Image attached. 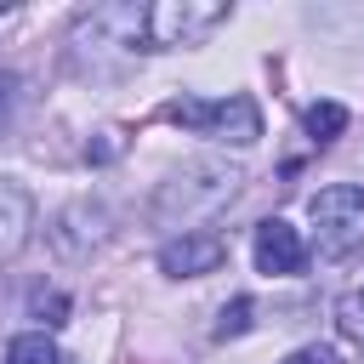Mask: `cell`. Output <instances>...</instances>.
<instances>
[{
  "label": "cell",
  "mask_w": 364,
  "mask_h": 364,
  "mask_svg": "<svg viewBox=\"0 0 364 364\" xmlns=\"http://www.w3.org/2000/svg\"><path fill=\"white\" fill-rule=\"evenodd\" d=\"M165 119L182 125V131H199V136H216V142H239L250 148L262 136V114L250 97H228V102H199V97H176L165 102Z\"/></svg>",
  "instance_id": "6da1fadb"
},
{
  "label": "cell",
  "mask_w": 364,
  "mask_h": 364,
  "mask_svg": "<svg viewBox=\"0 0 364 364\" xmlns=\"http://www.w3.org/2000/svg\"><path fill=\"white\" fill-rule=\"evenodd\" d=\"M313 210V228L324 233V250H347L358 233H364V188L358 182H330L307 199Z\"/></svg>",
  "instance_id": "7a4b0ae2"
},
{
  "label": "cell",
  "mask_w": 364,
  "mask_h": 364,
  "mask_svg": "<svg viewBox=\"0 0 364 364\" xmlns=\"http://www.w3.org/2000/svg\"><path fill=\"white\" fill-rule=\"evenodd\" d=\"M228 11L222 6H148L142 11V34L154 40V46H182V40H199L205 28H216Z\"/></svg>",
  "instance_id": "3957f363"
},
{
  "label": "cell",
  "mask_w": 364,
  "mask_h": 364,
  "mask_svg": "<svg viewBox=\"0 0 364 364\" xmlns=\"http://www.w3.org/2000/svg\"><path fill=\"white\" fill-rule=\"evenodd\" d=\"M228 262V239L222 233H182L159 250V267L171 279H199V273H216Z\"/></svg>",
  "instance_id": "277c9868"
},
{
  "label": "cell",
  "mask_w": 364,
  "mask_h": 364,
  "mask_svg": "<svg viewBox=\"0 0 364 364\" xmlns=\"http://www.w3.org/2000/svg\"><path fill=\"white\" fill-rule=\"evenodd\" d=\"M256 267L273 279V273H301L307 267V245H301V233L290 228V222H279V216H267L262 228H256Z\"/></svg>",
  "instance_id": "5b68a950"
},
{
  "label": "cell",
  "mask_w": 364,
  "mask_h": 364,
  "mask_svg": "<svg viewBox=\"0 0 364 364\" xmlns=\"http://www.w3.org/2000/svg\"><path fill=\"white\" fill-rule=\"evenodd\" d=\"M341 131H347V108L341 102H313L307 108V136L313 142H336Z\"/></svg>",
  "instance_id": "8992f818"
},
{
  "label": "cell",
  "mask_w": 364,
  "mask_h": 364,
  "mask_svg": "<svg viewBox=\"0 0 364 364\" xmlns=\"http://www.w3.org/2000/svg\"><path fill=\"white\" fill-rule=\"evenodd\" d=\"M6 364H57V347L46 336H17L6 347Z\"/></svg>",
  "instance_id": "52a82bcc"
},
{
  "label": "cell",
  "mask_w": 364,
  "mask_h": 364,
  "mask_svg": "<svg viewBox=\"0 0 364 364\" xmlns=\"http://www.w3.org/2000/svg\"><path fill=\"white\" fill-rule=\"evenodd\" d=\"M250 313H256V307H250V296H233V301L222 307V318H216V341L245 336V330H250Z\"/></svg>",
  "instance_id": "ba28073f"
},
{
  "label": "cell",
  "mask_w": 364,
  "mask_h": 364,
  "mask_svg": "<svg viewBox=\"0 0 364 364\" xmlns=\"http://www.w3.org/2000/svg\"><path fill=\"white\" fill-rule=\"evenodd\" d=\"M336 324H341L347 336H364V290H347V296L336 301Z\"/></svg>",
  "instance_id": "9c48e42d"
},
{
  "label": "cell",
  "mask_w": 364,
  "mask_h": 364,
  "mask_svg": "<svg viewBox=\"0 0 364 364\" xmlns=\"http://www.w3.org/2000/svg\"><path fill=\"white\" fill-rule=\"evenodd\" d=\"M17 91H23V80H17V74H0V125L11 119V108H17Z\"/></svg>",
  "instance_id": "30bf717a"
},
{
  "label": "cell",
  "mask_w": 364,
  "mask_h": 364,
  "mask_svg": "<svg viewBox=\"0 0 364 364\" xmlns=\"http://www.w3.org/2000/svg\"><path fill=\"white\" fill-rule=\"evenodd\" d=\"M34 313H40L46 324H63V313H68V301H63V296H34Z\"/></svg>",
  "instance_id": "8fae6325"
},
{
  "label": "cell",
  "mask_w": 364,
  "mask_h": 364,
  "mask_svg": "<svg viewBox=\"0 0 364 364\" xmlns=\"http://www.w3.org/2000/svg\"><path fill=\"white\" fill-rule=\"evenodd\" d=\"M284 364H341V358H336V347H301V353H290Z\"/></svg>",
  "instance_id": "7c38bea8"
}]
</instances>
